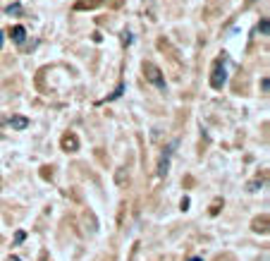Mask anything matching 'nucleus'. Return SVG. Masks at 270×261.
<instances>
[{"instance_id": "1", "label": "nucleus", "mask_w": 270, "mask_h": 261, "mask_svg": "<svg viewBox=\"0 0 270 261\" xmlns=\"http://www.w3.org/2000/svg\"><path fill=\"white\" fill-rule=\"evenodd\" d=\"M144 72H146V77H148V82H151V84H156V87L160 89V91H165V79H162L160 77V70H158V67L153 65V63H146V65H144Z\"/></svg>"}, {"instance_id": "9", "label": "nucleus", "mask_w": 270, "mask_h": 261, "mask_svg": "<svg viewBox=\"0 0 270 261\" xmlns=\"http://www.w3.org/2000/svg\"><path fill=\"white\" fill-rule=\"evenodd\" d=\"M8 261H20V259H17V256H12V259H8Z\"/></svg>"}, {"instance_id": "3", "label": "nucleus", "mask_w": 270, "mask_h": 261, "mask_svg": "<svg viewBox=\"0 0 270 261\" xmlns=\"http://www.w3.org/2000/svg\"><path fill=\"white\" fill-rule=\"evenodd\" d=\"M12 39H14L17 44H24V39H26V29H24V27H14V29H12Z\"/></svg>"}, {"instance_id": "7", "label": "nucleus", "mask_w": 270, "mask_h": 261, "mask_svg": "<svg viewBox=\"0 0 270 261\" xmlns=\"http://www.w3.org/2000/svg\"><path fill=\"white\" fill-rule=\"evenodd\" d=\"M2 41H5V34L0 32V48H2Z\"/></svg>"}, {"instance_id": "8", "label": "nucleus", "mask_w": 270, "mask_h": 261, "mask_svg": "<svg viewBox=\"0 0 270 261\" xmlns=\"http://www.w3.org/2000/svg\"><path fill=\"white\" fill-rule=\"evenodd\" d=\"M189 261H204V259H201V256H194V259H189Z\"/></svg>"}, {"instance_id": "4", "label": "nucleus", "mask_w": 270, "mask_h": 261, "mask_svg": "<svg viewBox=\"0 0 270 261\" xmlns=\"http://www.w3.org/2000/svg\"><path fill=\"white\" fill-rule=\"evenodd\" d=\"M26 125H29L26 118H12L10 120V127H14V130H26Z\"/></svg>"}, {"instance_id": "6", "label": "nucleus", "mask_w": 270, "mask_h": 261, "mask_svg": "<svg viewBox=\"0 0 270 261\" xmlns=\"http://www.w3.org/2000/svg\"><path fill=\"white\" fill-rule=\"evenodd\" d=\"M20 12H22L20 5H10V8H8V15H20Z\"/></svg>"}, {"instance_id": "5", "label": "nucleus", "mask_w": 270, "mask_h": 261, "mask_svg": "<svg viewBox=\"0 0 270 261\" xmlns=\"http://www.w3.org/2000/svg\"><path fill=\"white\" fill-rule=\"evenodd\" d=\"M258 32L263 34V36H268V20H263V22L258 24Z\"/></svg>"}, {"instance_id": "2", "label": "nucleus", "mask_w": 270, "mask_h": 261, "mask_svg": "<svg viewBox=\"0 0 270 261\" xmlns=\"http://www.w3.org/2000/svg\"><path fill=\"white\" fill-rule=\"evenodd\" d=\"M227 82V70L222 63H216V67H213V77H210V87L213 89H222Z\"/></svg>"}]
</instances>
